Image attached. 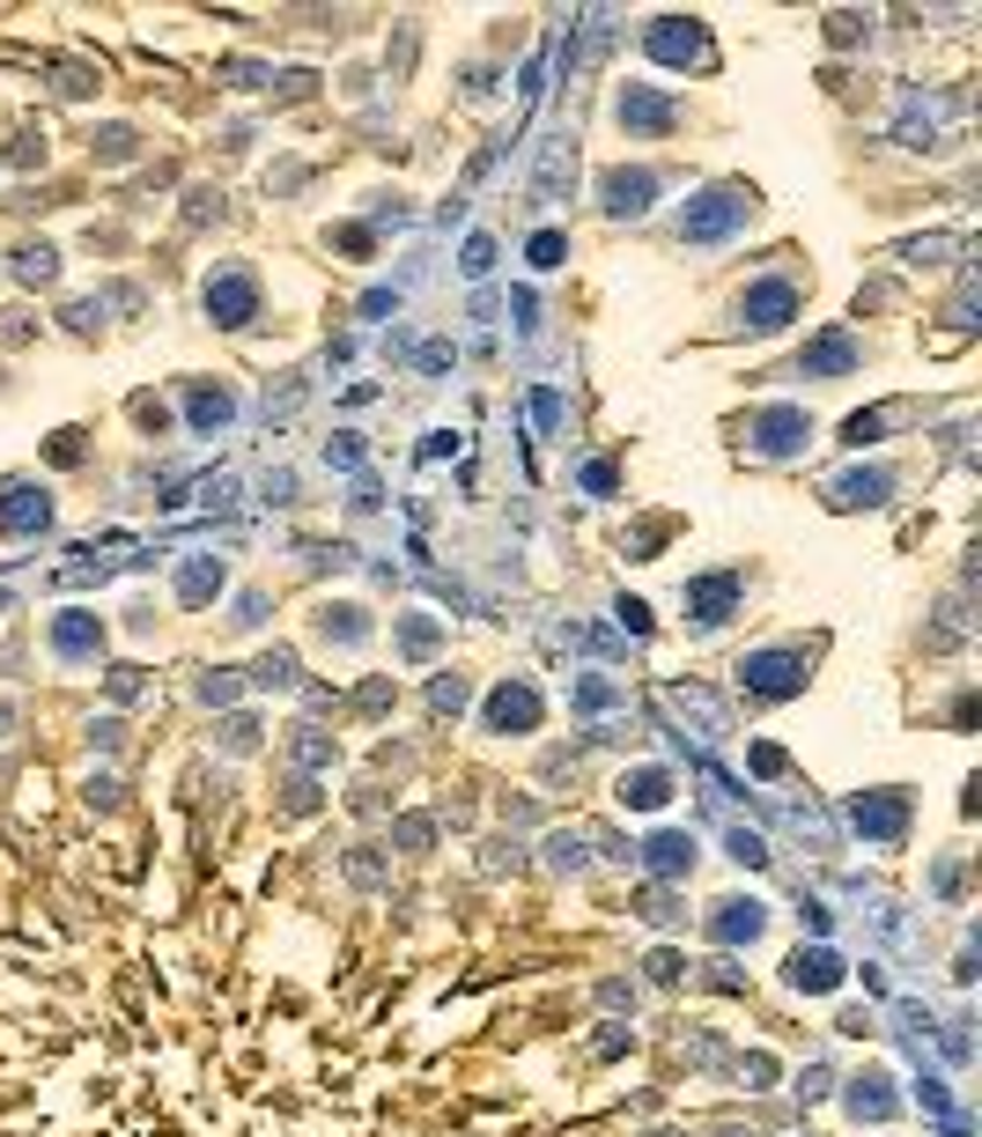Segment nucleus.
<instances>
[{"label": "nucleus", "mask_w": 982, "mask_h": 1137, "mask_svg": "<svg viewBox=\"0 0 982 1137\" xmlns=\"http://www.w3.org/2000/svg\"><path fill=\"white\" fill-rule=\"evenodd\" d=\"M207 311H215L222 325H245L251 311H259V289H251V273H245V267H222L215 281H207Z\"/></svg>", "instance_id": "2"}, {"label": "nucleus", "mask_w": 982, "mask_h": 1137, "mask_svg": "<svg viewBox=\"0 0 982 1137\" xmlns=\"http://www.w3.org/2000/svg\"><path fill=\"white\" fill-rule=\"evenodd\" d=\"M806 370H857V340H842V333H828L820 347H806Z\"/></svg>", "instance_id": "10"}, {"label": "nucleus", "mask_w": 982, "mask_h": 1137, "mask_svg": "<svg viewBox=\"0 0 982 1137\" xmlns=\"http://www.w3.org/2000/svg\"><path fill=\"white\" fill-rule=\"evenodd\" d=\"M598 193H606V207H614V215H643V207H650V193H658V177H650V171H606V185H598Z\"/></svg>", "instance_id": "4"}, {"label": "nucleus", "mask_w": 982, "mask_h": 1137, "mask_svg": "<svg viewBox=\"0 0 982 1137\" xmlns=\"http://www.w3.org/2000/svg\"><path fill=\"white\" fill-rule=\"evenodd\" d=\"M60 650H67V658H89V650H97V628H89L82 614L60 620Z\"/></svg>", "instance_id": "14"}, {"label": "nucleus", "mask_w": 982, "mask_h": 1137, "mask_svg": "<svg viewBox=\"0 0 982 1137\" xmlns=\"http://www.w3.org/2000/svg\"><path fill=\"white\" fill-rule=\"evenodd\" d=\"M688 857H694V849H688L680 835H658V842H650V865H658V871H680Z\"/></svg>", "instance_id": "15"}, {"label": "nucleus", "mask_w": 982, "mask_h": 1137, "mask_svg": "<svg viewBox=\"0 0 982 1137\" xmlns=\"http://www.w3.org/2000/svg\"><path fill=\"white\" fill-rule=\"evenodd\" d=\"M562 237H554V229H540V237H532V267H562Z\"/></svg>", "instance_id": "16"}, {"label": "nucleus", "mask_w": 982, "mask_h": 1137, "mask_svg": "<svg viewBox=\"0 0 982 1137\" xmlns=\"http://www.w3.org/2000/svg\"><path fill=\"white\" fill-rule=\"evenodd\" d=\"M621 126H643V133H658V126H672V104L650 97V89H621Z\"/></svg>", "instance_id": "9"}, {"label": "nucleus", "mask_w": 982, "mask_h": 1137, "mask_svg": "<svg viewBox=\"0 0 982 1137\" xmlns=\"http://www.w3.org/2000/svg\"><path fill=\"white\" fill-rule=\"evenodd\" d=\"M790 975H798V989H828L842 967H835V953H798V961H790Z\"/></svg>", "instance_id": "11"}, {"label": "nucleus", "mask_w": 982, "mask_h": 1137, "mask_svg": "<svg viewBox=\"0 0 982 1137\" xmlns=\"http://www.w3.org/2000/svg\"><path fill=\"white\" fill-rule=\"evenodd\" d=\"M886 495V473H850V480H835V502H880Z\"/></svg>", "instance_id": "13"}, {"label": "nucleus", "mask_w": 982, "mask_h": 1137, "mask_svg": "<svg viewBox=\"0 0 982 1137\" xmlns=\"http://www.w3.org/2000/svg\"><path fill=\"white\" fill-rule=\"evenodd\" d=\"M222 414H229V399H222V392H193V421H199V429L222 421Z\"/></svg>", "instance_id": "17"}, {"label": "nucleus", "mask_w": 982, "mask_h": 1137, "mask_svg": "<svg viewBox=\"0 0 982 1137\" xmlns=\"http://www.w3.org/2000/svg\"><path fill=\"white\" fill-rule=\"evenodd\" d=\"M45 524H52L45 488H15V502H8V532H15V540H30V532H45Z\"/></svg>", "instance_id": "7"}, {"label": "nucleus", "mask_w": 982, "mask_h": 1137, "mask_svg": "<svg viewBox=\"0 0 982 1137\" xmlns=\"http://www.w3.org/2000/svg\"><path fill=\"white\" fill-rule=\"evenodd\" d=\"M746 207H754L746 193H702L688 215H680V237H688V245H716V237H732V229L746 223Z\"/></svg>", "instance_id": "1"}, {"label": "nucleus", "mask_w": 982, "mask_h": 1137, "mask_svg": "<svg viewBox=\"0 0 982 1137\" xmlns=\"http://www.w3.org/2000/svg\"><path fill=\"white\" fill-rule=\"evenodd\" d=\"M738 311H746V325H784L790 311H798V289H790V281H762Z\"/></svg>", "instance_id": "5"}, {"label": "nucleus", "mask_w": 982, "mask_h": 1137, "mask_svg": "<svg viewBox=\"0 0 982 1137\" xmlns=\"http://www.w3.org/2000/svg\"><path fill=\"white\" fill-rule=\"evenodd\" d=\"M650 52H658V59H672V67H694V59H710L702 30H694V23H680V15H665V23L650 30Z\"/></svg>", "instance_id": "3"}, {"label": "nucleus", "mask_w": 982, "mask_h": 1137, "mask_svg": "<svg viewBox=\"0 0 982 1137\" xmlns=\"http://www.w3.org/2000/svg\"><path fill=\"white\" fill-rule=\"evenodd\" d=\"M762 931V909L754 901H724V916H716V939H754Z\"/></svg>", "instance_id": "12"}, {"label": "nucleus", "mask_w": 982, "mask_h": 1137, "mask_svg": "<svg viewBox=\"0 0 982 1137\" xmlns=\"http://www.w3.org/2000/svg\"><path fill=\"white\" fill-rule=\"evenodd\" d=\"M532 717H540V694H532V687H495V702H488L495 732H525Z\"/></svg>", "instance_id": "6"}, {"label": "nucleus", "mask_w": 982, "mask_h": 1137, "mask_svg": "<svg viewBox=\"0 0 982 1137\" xmlns=\"http://www.w3.org/2000/svg\"><path fill=\"white\" fill-rule=\"evenodd\" d=\"M790 665H798V658L768 650V658H754V665H746V687H754V694H790V687H798V672H790Z\"/></svg>", "instance_id": "8"}]
</instances>
